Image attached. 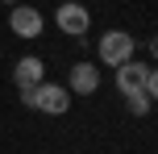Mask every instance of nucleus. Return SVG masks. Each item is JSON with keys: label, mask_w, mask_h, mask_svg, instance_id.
I'll list each match as a JSON object with an SVG mask.
<instances>
[{"label": "nucleus", "mask_w": 158, "mask_h": 154, "mask_svg": "<svg viewBox=\"0 0 158 154\" xmlns=\"http://www.w3.org/2000/svg\"><path fill=\"white\" fill-rule=\"evenodd\" d=\"M42 25H46V17H42L33 4H13V13H8V29H13L17 38H25V42L42 38Z\"/></svg>", "instance_id": "39448f33"}, {"label": "nucleus", "mask_w": 158, "mask_h": 154, "mask_svg": "<svg viewBox=\"0 0 158 154\" xmlns=\"http://www.w3.org/2000/svg\"><path fill=\"white\" fill-rule=\"evenodd\" d=\"M4 4H17V0H4Z\"/></svg>", "instance_id": "1a4fd4ad"}, {"label": "nucleus", "mask_w": 158, "mask_h": 154, "mask_svg": "<svg viewBox=\"0 0 158 154\" xmlns=\"http://www.w3.org/2000/svg\"><path fill=\"white\" fill-rule=\"evenodd\" d=\"M125 108H129L133 117H146V113L154 108V100L146 96V92H133V96H125Z\"/></svg>", "instance_id": "6e6552de"}, {"label": "nucleus", "mask_w": 158, "mask_h": 154, "mask_svg": "<svg viewBox=\"0 0 158 154\" xmlns=\"http://www.w3.org/2000/svg\"><path fill=\"white\" fill-rule=\"evenodd\" d=\"M117 71V92L121 96H133V92H146V96H158V75H154V67L150 63H121V67H112Z\"/></svg>", "instance_id": "f03ea898"}, {"label": "nucleus", "mask_w": 158, "mask_h": 154, "mask_svg": "<svg viewBox=\"0 0 158 154\" xmlns=\"http://www.w3.org/2000/svg\"><path fill=\"white\" fill-rule=\"evenodd\" d=\"M129 58H133V33H125V29L100 33V63L104 67H121Z\"/></svg>", "instance_id": "7ed1b4c3"}, {"label": "nucleus", "mask_w": 158, "mask_h": 154, "mask_svg": "<svg viewBox=\"0 0 158 154\" xmlns=\"http://www.w3.org/2000/svg\"><path fill=\"white\" fill-rule=\"evenodd\" d=\"M67 92H75V96L100 92V67H96V63H75L71 75H67Z\"/></svg>", "instance_id": "423d86ee"}, {"label": "nucleus", "mask_w": 158, "mask_h": 154, "mask_svg": "<svg viewBox=\"0 0 158 154\" xmlns=\"http://www.w3.org/2000/svg\"><path fill=\"white\" fill-rule=\"evenodd\" d=\"M42 79H46V63H42L38 54L17 58V67H13V83H17V88H38Z\"/></svg>", "instance_id": "0eeeda50"}, {"label": "nucleus", "mask_w": 158, "mask_h": 154, "mask_svg": "<svg viewBox=\"0 0 158 154\" xmlns=\"http://www.w3.org/2000/svg\"><path fill=\"white\" fill-rule=\"evenodd\" d=\"M54 25L63 33H71V38H87V25H92V13H87L79 0H67V4H58V13H54Z\"/></svg>", "instance_id": "20e7f679"}, {"label": "nucleus", "mask_w": 158, "mask_h": 154, "mask_svg": "<svg viewBox=\"0 0 158 154\" xmlns=\"http://www.w3.org/2000/svg\"><path fill=\"white\" fill-rule=\"evenodd\" d=\"M21 104L38 108L46 117H63L71 108V92H67V83H46L42 79L38 88H21Z\"/></svg>", "instance_id": "f257e3e1"}]
</instances>
